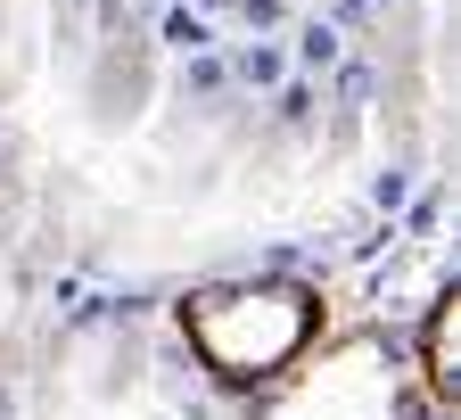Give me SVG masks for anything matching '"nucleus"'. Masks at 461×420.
Listing matches in <instances>:
<instances>
[{
	"label": "nucleus",
	"instance_id": "1",
	"mask_svg": "<svg viewBox=\"0 0 461 420\" xmlns=\"http://www.w3.org/2000/svg\"><path fill=\"white\" fill-rule=\"evenodd\" d=\"M321 338V297L305 280H214L182 297V346L222 388L264 396L297 354Z\"/></svg>",
	"mask_w": 461,
	"mask_h": 420
},
{
	"label": "nucleus",
	"instance_id": "2",
	"mask_svg": "<svg viewBox=\"0 0 461 420\" xmlns=\"http://www.w3.org/2000/svg\"><path fill=\"white\" fill-rule=\"evenodd\" d=\"M256 420H420V388L403 346H387L379 330H346L313 338L256 396Z\"/></svg>",
	"mask_w": 461,
	"mask_h": 420
},
{
	"label": "nucleus",
	"instance_id": "3",
	"mask_svg": "<svg viewBox=\"0 0 461 420\" xmlns=\"http://www.w3.org/2000/svg\"><path fill=\"white\" fill-rule=\"evenodd\" d=\"M403 363H412V388H420L429 412H453V396H461V297L453 288L420 314V338H412Z\"/></svg>",
	"mask_w": 461,
	"mask_h": 420
}]
</instances>
